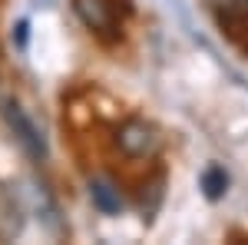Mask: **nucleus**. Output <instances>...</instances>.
Segmentation results:
<instances>
[{"instance_id":"5","label":"nucleus","mask_w":248,"mask_h":245,"mask_svg":"<svg viewBox=\"0 0 248 245\" xmlns=\"http://www.w3.org/2000/svg\"><path fill=\"white\" fill-rule=\"evenodd\" d=\"M202 192H205V199H209V202H218V199L229 192V172L212 163L209 169L202 172Z\"/></svg>"},{"instance_id":"7","label":"nucleus","mask_w":248,"mask_h":245,"mask_svg":"<svg viewBox=\"0 0 248 245\" xmlns=\"http://www.w3.org/2000/svg\"><path fill=\"white\" fill-rule=\"evenodd\" d=\"M238 7H242V10H245V14H248V0H238Z\"/></svg>"},{"instance_id":"3","label":"nucleus","mask_w":248,"mask_h":245,"mask_svg":"<svg viewBox=\"0 0 248 245\" xmlns=\"http://www.w3.org/2000/svg\"><path fill=\"white\" fill-rule=\"evenodd\" d=\"M3 119H7V126L14 130L17 143H20L27 152H30L33 159H43V156H46V139L40 136V130L33 126V119L23 113L14 99H7V103H3Z\"/></svg>"},{"instance_id":"4","label":"nucleus","mask_w":248,"mask_h":245,"mask_svg":"<svg viewBox=\"0 0 248 245\" xmlns=\"http://www.w3.org/2000/svg\"><path fill=\"white\" fill-rule=\"evenodd\" d=\"M90 199H93V206L99 212H106V215H116V212H123V192L116 189L113 179H106V176H96L90 179Z\"/></svg>"},{"instance_id":"6","label":"nucleus","mask_w":248,"mask_h":245,"mask_svg":"<svg viewBox=\"0 0 248 245\" xmlns=\"http://www.w3.org/2000/svg\"><path fill=\"white\" fill-rule=\"evenodd\" d=\"M27 27H30L27 20H20V23H17V47H20V50L27 47Z\"/></svg>"},{"instance_id":"1","label":"nucleus","mask_w":248,"mask_h":245,"mask_svg":"<svg viewBox=\"0 0 248 245\" xmlns=\"http://www.w3.org/2000/svg\"><path fill=\"white\" fill-rule=\"evenodd\" d=\"M159 130L146 119H126L119 130H116V146L126 152L129 159H146L159 149Z\"/></svg>"},{"instance_id":"2","label":"nucleus","mask_w":248,"mask_h":245,"mask_svg":"<svg viewBox=\"0 0 248 245\" xmlns=\"http://www.w3.org/2000/svg\"><path fill=\"white\" fill-rule=\"evenodd\" d=\"M73 10L77 17L99 37L113 40L119 33V14H116L113 0H73Z\"/></svg>"}]
</instances>
